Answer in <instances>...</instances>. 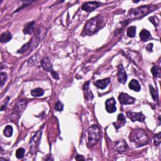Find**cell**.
Wrapping results in <instances>:
<instances>
[{
	"instance_id": "5",
	"label": "cell",
	"mask_w": 161,
	"mask_h": 161,
	"mask_svg": "<svg viewBox=\"0 0 161 161\" xmlns=\"http://www.w3.org/2000/svg\"><path fill=\"white\" fill-rule=\"evenodd\" d=\"M41 64H42V66L44 70H46L47 72H49L51 73L52 74V76L53 77V79H59V74L56 72L53 71L52 66V64L50 62V60L49 59V58L48 57H44L43 59L41 61Z\"/></svg>"
},
{
	"instance_id": "16",
	"label": "cell",
	"mask_w": 161,
	"mask_h": 161,
	"mask_svg": "<svg viewBox=\"0 0 161 161\" xmlns=\"http://www.w3.org/2000/svg\"><path fill=\"white\" fill-rule=\"evenodd\" d=\"M35 22L34 21L28 23L24 28V33L25 34H31L35 28Z\"/></svg>"
},
{
	"instance_id": "7",
	"label": "cell",
	"mask_w": 161,
	"mask_h": 161,
	"mask_svg": "<svg viewBox=\"0 0 161 161\" xmlns=\"http://www.w3.org/2000/svg\"><path fill=\"white\" fill-rule=\"evenodd\" d=\"M127 117L128 119H130L132 122L138 121L140 122H144L145 116L144 115H143L142 113L139 112V113H134V112H127Z\"/></svg>"
},
{
	"instance_id": "29",
	"label": "cell",
	"mask_w": 161,
	"mask_h": 161,
	"mask_svg": "<svg viewBox=\"0 0 161 161\" xmlns=\"http://www.w3.org/2000/svg\"><path fill=\"white\" fill-rule=\"evenodd\" d=\"M149 20H150V21H151V22H152V23L156 27L158 25V23L156 22V21H159V20H158V19H157V17H155V16L150 17V18H149Z\"/></svg>"
},
{
	"instance_id": "4",
	"label": "cell",
	"mask_w": 161,
	"mask_h": 161,
	"mask_svg": "<svg viewBox=\"0 0 161 161\" xmlns=\"http://www.w3.org/2000/svg\"><path fill=\"white\" fill-rule=\"evenodd\" d=\"M88 145L91 147L97 143L100 138V130L97 125L91 126L87 130Z\"/></svg>"
},
{
	"instance_id": "15",
	"label": "cell",
	"mask_w": 161,
	"mask_h": 161,
	"mask_svg": "<svg viewBox=\"0 0 161 161\" xmlns=\"http://www.w3.org/2000/svg\"><path fill=\"white\" fill-rule=\"evenodd\" d=\"M126 123V120H125V117L123 114L121 113L119 114V116H118V119L116 122L113 123V125L116 129H119L120 127L123 126Z\"/></svg>"
},
{
	"instance_id": "12",
	"label": "cell",
	"mask_w": 161,
	"mask_h": 161,
	"mask_svg": "<svg viewBox=\"0 0 161 161\" xmlns=\"http://www.w3.org/2000/svg\"><path fill=\"white\" fill-rule=\"evenodd\" d=\"M89 85H90V81H88L87 82H86L84 86L83 90H84V93L85 99H86V100H90V101H92L93 98H94V96H93L92 92L91 91V90H90Z\"/></svg>"
},
{
	"instance_id": "2",
	"label": "cell",
	"mask_w": 161,
	"mask_h": 161,
	"mask_svg": "<svg viewBox=\"0 0 161 161\" xmlns=\"http://www.w3.org/2000/svg\"><path fill=\"white\" fill-rule=\"evenodd\" d=\"M129 139L137 147L144 146L148 142L147 135L141 129H136L132 131L130 134Z\"/></svg>"
},
{
	"instance_id": "23",
	"label": "cell",
	"mask_w": 161,
	"mask_h": 161,
	"mask_svg": "<svg viewBox=\"0 0 161 161\" xmlns=\"http://www.w3.org/2000/svg\"><path fill=\"white\" fill-rule=\"evenodd\" d=\"M25 151L24 148H19L18 149H17V151H16V157L18 159H22L25 156Z\"/></svg>"
},
{
	"instance_id": "11",
	"label": "cell",
	"mask_w": 161,
	"mask_h": 161,
	"mask_svg": "<svg viewBox=\"0 0 161 161\" xmlns=\"http://www.w3.org/2000/svg\"><path fill=\"white\" fill-rule=\"evenodd\" d=\"M119 68V73H118V80L122 84H125L127 80V75L122 64H120L118 67Z\"/></svg>"
},
{
	"instance_id": "27",
	"label": "cell",
	"mask_w": 161,
	"mask_h": 161,
	"mask_svg": "<svg viewBox=\"0 0 161 161\" xmlns=\"http://www.w3.org/2000/svg\"><path fill=\"white\" fill-rule=\"evenodd\" d=\"M160 134L161 133L159 132L157 134H156L154 137V142L156 146H159L160 144Z\"/></svg>"
},
{
	"instance_id": "13",
	"label": "cell",
	"mask_w": 161,
	"mask_h": 161,
	"mask_svg": "<svg viewBox=\"0 0 161 161\" xmlns=\"http://www.w3.org/2000/svg\"><path fill=\"white\" fill-rule=\"evenodd\" d=\"M115 148L119 152H124L127 148V144L123 140H120L115 143Z\"/></svg>"
},
{
	"instance_id": "26",
	"label": "cell",
	"mask_w": 161,
	"mask_h": 161,
	"mask_svg": "<svg viewBox=\"0 0 161 161\" xmlns=\"http://www.w3.org/2000/svg\"><path fill=\"white\" fill-rule=\"evenodd\" d=\"M151 72L154 77L157 78V77H159L160 75V69L157 66H154L151 69Z\"/></svg>"
},
{
	"instance_id": "9",
	"label": "cell",
	"mask_w": 161,
	"mask_h": 161,
	"mask_svg": "<svg viewBox=\"0 0 161 161\" xmlns=\"http://www.w3.org/2000/svg\"><path fill=\"white\" fill-rule=\"evenodd\" d=\"M119 100L122 104H131L135 102V99L126 93H121L119 96Z\"/></svg>"
},
{
	"instance_id": "19",
	"label": "cell",
	"mask_w": 161,
	"mask_h": 161,
	"mask_svg": "<svg viewBox=\"0 0 161 161\" xmlns=\"http://www.w3.org/2000/svg\"><path fill=\"white\" fill-rule=\"evenodd\" d=\"M12 38V35L9 31H5L3 33L0 37V41L2 43H6L9 42Z\"/></svg>"
},
{
	"instance_id": "21",
	"label": "cell",
	"mask_w": 161,
	"mask_h": 161,
	"mask_svg": "<svg viewBox=\"0 0 161 161\" xmlns=\"http://www.w3.org/2000/svg\"><path fill=\"white\" fill-rule=\"evenodd\" d=\"M13 127L11 125H7L5 128L3 134L6 137H11L13 135Z\"/></svg>"
},
{
	"instance_id": "24",
	"label": "cell",
	"mask_w": 161,
	"mask_h": 161,
	"mask_svg": "<svg viewBox=\"0 0 161 161\" xmlns=\"http://www.w3.org/2000/svg\"><path fill=\"white\" fill-rule=\"evenodd\" d=\"M149 88H150V92H151V96L153 98V100L154 101H157L158 100V93L156 91V90L151 85L149 86Z\"/></svg>"
},
{
	"instance_id": "3",
	"label": "cell",
	"mask_w": 161,
	"mask_h": 161,
	"mask_svg": "<svg viewBox=\"0 0 161 161\" xmlns=\"http://www.w3.org/2000/svg\"><path fill=\"white\" fill-rule=\"evenodd\" d=\"M155 9H156V6L153 5L143 6L135 9H132L130 10L129 13H128L127 18L128 19L130 20L142 18L146 15L153 12Z\"/></svg>"
},
{
	"instance_id": "25",
	"label": "cell",
	"mask_w": 161,
	"mask_h": 161,
	"mask_svg": "<svg viewBox=\"0 0 161 161\" xmlns=\"http://www.w3.org/2000/svg\"><path fill=\"white\" fill-rule=\"evenodd\" d=\"M0 79H0V82H1L0 85H1V87H3L7 80V74L2 72L0 73Z\"/></svg>"
},
{
	"instance_id": "17",
	"label": "cell",
	"mask_w": 161,
	"mask_h": 161,
	"mask_svg": "<svg viewBox=\"0 0 161 161\" xmlns=\"http://www.w3.org/2000/svg\"><path fill=\"white\" fill-rule=\"evenodd\" d=\"M128 87H129V88L130 90H134V91H135L136 92L140 91V90L141 89L140 84H139L138 81H137L135 79H132L130 82L129 85H128Z\"/></svg>"
},
{
	"instance_id": "6",
	"label": "cell",
	"mask_w": 161,
	"mask_h": 161,
	"mask_svg": "<svg viewBox=\"0 0 161 161\" xmlns=\"http://www.w3.org/2000/svg\"><path fill=\"white\" fill-rule=\"evenodd\" d=\"M27 105V101L25 100H20L15 104L13 110V114L15 116L20 117L25 110Z\"/></svg>"
},
{
	"instance_id": "28",
	"label": "cell",
	"mask_w": 161,
	"mask_h": 161,
	"mask_svg": "<svg viewBox=\"0 0 161 161\" xmlns=\"http://www.w3.org/2000/svg\"><path fill=\"white\" fill-rule=\"evenodd\" d=\"M55 109L57 110V111H59V112H62L64 109V105L63 104L60 102V101H57L56 104V106H55Z\"/></svg>"
},
{
	"instance_id": "30",
	"label": "cell",
	"mask_w": 161,
	"mask_h": 161,
	"mask_svg": "<svg viewBox=\"0 0 161 161\" xmlns=\"http://www.w3.org/2000/svg\"><path fill=\"white\" fill-rule=\"evenodd\" d=\"M76 160H85V159L83 157V156H77L76 157Z\"/></svg>"
},
{
	"instance_id": "22",
	"label": "cell",
	"mask_w": 161,
	"mask_h": 161,
	"mask_svg": "<svg viewBox=\"0 0 161 161\" xmlns=\"http://www.w3.org/2000/svg\"><path fill=\"white\" fill-rule=\"evenodd\" d=\"M136 34V27L135 26H132L130 27L127 30V35L130 37L133 38L135 37Z\"/></svg>"
},
{
	"instance_id": "8",
	"label": "cell",
	"mask_w": 161,
	"mask_h": 161,
	"mask_svg": "<svg viewBox=\"0 0 161 161\" xmlns=\"http://www.w3.org/2000/svg\"><path fill=\"white\" fill-rule=\"evenodd\" d=\"M105 107L107 112L110 113H115L116 111L115 100L113 98H111L107 100L105 103Z\"/></svg>"
},
{
	"instance_id": "10",
	"label": "cell",
	"mask_w": 161,
	"mask_h": 161,
	"mask_svg": "<svg viewBox=\"0 0 161 161\" xmlns=\"http://www.w3.org/2000/svg\"><path fill=\"white\" fill-rule=\"evenodd\" d=\"M100 6V3L97 2H87L84 3L82 6V9L85 11V12H90L94 10L97 8H98Z\"/></svg>"
},
{
	"instance_id": "20",
	"label": "cell",
	"mask_w": 161,
	"mask_h": 161,
	"mask_svg": "<svg viewBox=\"0 0 161 161\" xmlns=\"http://www.w3.org/2000/svg\"><path fill=\"white\" fill-rule=\"evenodd\" d=\"M31 95L34 96V97H40V96H42L44 94V91L42 88H36L31 91Z\"/></svg>"
},
{
	"instance_id": "18",
	"label": "cell",
	"mask_w": 161,
	"mask_h": 161,
	"mask_svg": "<svg viewBox=\"0 0 161 161\" xmlns=\"http://www.w3.org/2000/svg\"><path fill=\"white\" fill-rule=\"evenodd\" d=\"M140 37H141V40L143 42L148 41V40H150L152 38L151 33H150L147 30H145V29H143L142 30H141V33H140Z\"/></svg>"
},
{
	"instance_id": "1",
	"label": "cell",
	"mask_w": 161,
	"mask_h": 161,
	"mask_svg": "<svg viewBox=\"0 0 161 161\" xmlns=\"http://www.w3.org/2000/svg\"><path fill=\"white\" fill-rule=\"evenodd\" d=\"M104 26V20L102 16L98 15L90 20L86 24L83 34L86 35H91Z\"/></svg>"
},
{
	"instance_id": "14",
	"label": "cell",
	"mask_w": 161,
	"mask_h": 161,
	"mask_svg": "<svg viewBox=\"0 0 161 161\" xmlns=\"http://www.w3.org/2000/svg\"><path fill=\"white\" fill-rule=\"evenodd\" d=\"M111 82L110 78H106L102 80H98L94 82V84L97 86L98 88L101 90L105 89L107 86H108Z\"/></svg>"
}]
</instances>
